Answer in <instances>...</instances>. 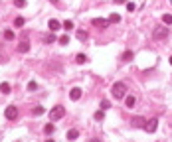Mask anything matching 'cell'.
Listing matches in <instances>:
<instances>
[{
    "label": "cell",
    "instance_id": "cell-8",
    "mask_svg": "<svg viewBox=\"0 0 172 142\" xmlns=\"http://www.w3.org/2000/svg\"><path fill=\"white\" fill-rule=\"evenodd\" d=\"M69 97H71V101H79V97H81V89H79V87H73L71 93H69Z\"/></svg>",
    "mask_w": 172,
    "mask_h": 142
},
{
    "label": "cell",
    "instance_id": "cell-17",
    "mask_svg": "<svg viewBox=\"0 0 172 142\" xmlns=\"http://www.w3.org/2000/svg\"><path fill=\"white\" fill-rule=\"evenodd\" d=\"M53 130H55V126H53L52 123H50V124H46V126H44V132H46V134H53Z\"/></svg>",
    "mask_w": 172,
    "mask_h": 142
},
{
    "label": "cell",
    "instance_id": "cell-26",
    "mask_svg": "<svg viewBox=\"0 0 172 142\" xmlns=\"http://www.w3.org/2000/svg\"><path fill=\"white\" fill-rule=\"evenodd\" d=\"M38 89V83H36V81H30V83H28V91H36Z\"/></svg>",
    "mask_w": 172,
    "mask_h": 142
},
{
    "label": "cell",
    "instance_id": "cell-10",
    "mask_svg": "<svg viewBox=\"0 0 172 142\" xmlns=\"http://www.w3.org/2000/svg\"><path fill=\"white\" fill-rule=\"evenodd\" d=\"M47 28H50L52 32H58V30L61 28V24L58 22V20H50V22H47Z\"/></svg>",
    "mask_w": 172,
    "mask_h": 142
},
{
    "label": "cell",
    "instance_id": "cell-27",
    "mask_svg": "<svg viewBox=\"0 0 172 142\" xmlns=\"http://www.w3.org/2000/svg\"><path fill=\"white\" fill-rule=\"evenodd\" d=\"M60 44L61 45H67V44H69V36H61V38H60Z\"/></svg>",
    "mask_w": 172,
    "mask_h": 142
},
{
    "label": "cell",
    "instance_id": "cell-25",
    "mask_svg": "<svg viewBox=\"0 0 172 142\" xmlns=\"http://www.w3.org/2000/svg\"><path fill=\"white\" fill-rule=\"evenodd\" d=\"M77 39H81V42H83V39H87V32L79 30V32H77Z\"/></svg>",
    "mask_w": 172,
    "mask_h": 142
},
{
    "label": "cell",
    "instance_id": "cell-2",
    "mask_svg": "<svg viewBox=\"0 0 172 142\" xmlns=\"http://www.w3.org/2000/svg\"><path fill=\"white\" fill-rule=\"evenodd\" d=\"M65 116V109L61 107V105H58V107H53L52 110H50V120H60V118H63Z\"/></svg>",
    "mask_w": 172,
    "mask_h": 142
},
{
    "label": "cell",
    "instance_id": "cell-14",
    "mask_svg": "<svg viewBox=\"0 0 172 142\" xmlns=\"http://www.w3.org/2000/svg\"><path fill=\"white\" fill-rule=\"evenodd\" d=\"M135 103H137V99L132 97V95H131V97H127V99H125V105L129 107V109H132V107H135Z\"/></svg>",
    "mask_w": 172,
    "mask_h": 142
},
{
    "label": "cell",
    "instance_id": "cell-3",
    "mask_svg": "<svg viewBox=\"0 0 172 142\" xmlns=\"http://www.w3.org/2000/svg\"><path fill=\"white\" fill-rule=\"evenodd\" d=\"M4 116H6L8 120H16V118H18V109H16L14 105L6 107V110H4Z\"/></svg>",
    "mask_w": 172,
    "mask_h": 142
},
{
    "label": "cell",
    "instance_id": "cell-12",
    "mask_svg": "<svg viewBox=\"0 0 172 142\" xmlns=\"http://www.w3.org/2000/svg\"><path fill=\"white\" fill-rule=\"evenodd\" d=\"M79 136V130H75V128H71L69 132H67V140H75Z\"/></svg>",
    "mask_w": 172,
    "mask_h": 142
},
{
    "label": "cell",
    "instance_id": "cell-30",
    "mask_svg": "<svg viewBox=\"0 0 172 142\" xmlns=\"http://www.w3.org/2000/svg\"><path fill=\"white\" fill-rule=\"evenodd\" d=\"M127 10L132 12V10H135V4H132V2H127Z\"/></svg>",
    "mask_w": 172,
    "mask_h": 142
},
{
    "label": "cell",
    "instance_id": "cell-13",
    "mask_svg": "<svg viewBox=\"0 0 172 142\" xmlns=\"http://www.w3.org/2000/svg\"><path fill=\"white\" fill-rule=\"evenodd\" d=\"M10 91H12V87H10L8 83H0V93H4V95H8Z\"/></svg>",
    "mask_w": 172,
    "mask_h": 142
},
{
    "label": "cell",
    "instance_id": "cell-6",
    "mask_svg": "<svg viewBox=\"0 0 172 142\" xmlns=\"http://www.w3.org/2000/svg\"><path fill=\"white\" fill-rule=\"evenodd\" d=\"M146 120L142 118V116H135V118H131V126H140V128H145Z\"/></svg>",
    "mask_w": 172,
    "mask_h": 142
},
{
    "label": "cell",
    "instance_id": "cell-34",
    "mask_svg": "<svg viewBox=\"0 0 172 142\" xmlns=\"http://www.w3.org/2000/svg\"><path fill=\"white\" fill-rule=\"evenodd\" d=\"M50 2H53V4H55V2H58V0H50Z\"/></svg>",
    "mask_w": 172,
    "mask_h": 142
},
{
    "label": "cell",
    "instance_id": "cell-31",
    "mask_svg": "<svg viewBox=\"0 0 172 142\" xmlns=\"http://www.w3.org/2000/svg\"><path fill=\"white\" fill-rule=\"evenodd\" d=\"M115 2H117V4H125L127 0H115Z\"/></svg>",
    "mask_w": 172,
    "mask_h": 142
},
{
    "label": "cell",
    "instance_id": "cell-15",
    "mask_svg": "<svg viewBox=\"0 0 172 142\" xmlns=\"http://www.w3.org/2000/svg\"><path fill=\"white\" fill-rule=\"evenodd\" d=\"M75 61H77V63H87V55L85 53H77V55H75Z\"/></svg>",
    "mask_w": 172,
    "mask_h": 142
},
{
    "label": "cell",
    "instance_id": "cell-32",
    "mask_svg": "<svg viewBox=\"0 0 172 142\" xmlns=\"http://www.w3.org/2000/svg\"><path fill=\"white\" fill-rule=\"evenodd\" d=\"M89 142H103V140H97V138H91V140Z\"/></svg>",
    "mask_w": 172,
    "mask_h": 142
},
{
    "label": "cell",
    "instance_id": "cell-20",
    "mask_svg": "<svg viewBox=\"0 0 172 142\" xmlns=\"http://www.w3.org/2000/svg\"><path fill=\"white\" fill-rule=\"evenodd\" d=\"M4 38H6L8 42H12V39H14V32H12V30H4Z\"/></svg>",
    "mask_w": 172,
    "mask_h": 142
},
{
    "label": "cell",
    "instance_id": "cell-4",
    "mask_svg": "<svg viewBox=\"0 0 172 142\" xmlns=\"http://www.w3.org/2000/svg\"><path fill=\"white\" fill-rule=\"evenodd\" d=\"M166 36H168V28H162V26L154 28V39H164Z\"/></svg>",
    "mask_w": 172,
    "mask_h": 142
},
{
    "label": "cell",
    "instance_id": "cell-7",
    "mask_svg": "<svg viewBox=\"0 0 172 142\" xmlns=\"http://www.w3.org/2000/svg\"><path fill=\"white\" fill-rule=\"evenodd\" d=\"M91 24H93V26H97V28H107V26H109V20H103V18H93V20H91Z\"/></svg>",
    "mask_w": 172,
    "mask_h": 142
},
{
    "label": "cell",
    "instance_id": "cell-35",
    "mask_svg": "<svg viewBox=\"0 0 172 142\" xmlns=\"http://www.w3.org/2000/svg\"><path fill=\"white\" fill-rule=\"evenodd\" d=\"M170 65H172V55H170Z\"/></svg>",
    "mask_w": 172,
    "mask_h": 142
},
{
    "label": "cell",
    "instance_id": "cell-24",
    "mask_svg": "<svg viewBox=\"0 0 172 142\" xmlns=\"http://www.w3.org/2000/svg\"><path fill=\"white\" fill-rule=\"evenodd\" d=\"M103 118H105V113L103 110H97L95 113V120H103Z\"/></svg>",
    "mask_w": 172,
    "mask_h": 142
},
{
    "label": "cell",
    "instance_id": "cell-1",
    "mask_svg": "<svg viewBox=\"0 0 172 142\" xmlns=\"http://www.w3.org/2000/svg\"><path fill=\"white\" fill-rule=\"evenodd\" d=\"M111 93L115 95V99H123V97L127 95V85L121 83V81H119V83H115V85L111 87Z\"/></svg>",
    "mask_w": 172,
    "mask_h": 142
},
{
    "label": "cell",
    "instance_id": "cell-18",
    "mask_svg": "<svg viewBox=\"0 0 172 142\" xmlns=\"http://www.w3.org/2000/svg\"><path fill=\"white\" fill-rule=\"evenodd\" d=\"M109 22H113V24H119V22H121V16H119V14H111V16H109Z\"/></svg>",
    "mask_w": 172,
    "mask_h": 142
},
{
    "label": "cell",
    "instance_id": "cell-29",
    "mask_svg": "<svg viewBox=\"0 0 172 142\" xmlns=\"http://www.w3.org/2000/svg\"><path fill=\"white\" fill-rule=\"evenodd\" d=\"M109 107H111V103H109L107 99H103V101H101V109H109Z\"/></svg>",
    "mask_w": 172,
    "mask_h": 142
},
{
    "label": "cell",
    "instance_id": "cell-5",
    "mask_svg": "<svg viewBox=\"0 0 172 142\" xmlns=\"http://www.w3.org/2000/svg\"><path fill=\"white\" fill-rule=\"evenodd\" d=\"M156 126H158V118H150V120L145 124V130L146 132H156Z\"/></svg>",
    "mask_w": 172,
    "mask_h": 142
},
{
    "label": "cell",
    "instance_id": "cell-11",
    "mask_svg": "<svg viewBox=\"0 0 172 142\" xmlns=\"http://www.w3.org/2000/svg\"><path fill=\"white\" fill-rule=\"evenodd\" d=\"M44 113H46V109H44V107H34V109H32V115L34 116H42Z\"/></svg>",
    "mask_w": 172,
    "mask_h": 142
},
{
    "label": "cell",
    "instance_id": "cell-21",
    "mask_svg": "<svg viewBox=\"0 0 172 142\" xmlns=\"http://www.w3.org/2000/svg\"><path fill=\"white\" fill-rule=\"evenodd\" d=\"M121 59H123V61H131V59H132V52H125Z\"/></svg>",
    "mask_w": 172,
    "mask_h": 142
},
{
    "label": "cell",
    "instance_id": "cell-23",
    "mask_svg": "<svg viewBox=\"0 0 172 142\" xmlns=\"http://www.w3.org/2000/svg\"><path fill=\"white\" fill-rule=\"evenodd\" d=\"M61 26L65 28V30H73V22H71V20H65V22H63Z\"/></svg>",
    "mask_w": 172,
    "mask_h": 142
},
{
    "label": "cell",
    "instance_id": "cell-16",
    "mask_svg": "<svg viewBox=\"0 0 172 142\" xmlns=\"http://www.w3.org/2000/svg\"><path fill=\"white\" fill-rule=\"evenodd\" d=\"M44 42H46V44H53V42H55V34H47L46 38H44Z\"/></svg>",
    "mask_w": 172,
    "mask_h": 142
},
{
    "label": "cell",
    "instance_id": "cell-9",
    "mask_svg": "<svg viewBox=\"0 0 172 142\" xmlns=\"http://www.w3.org/2000/svg\"><path fill=\"white\" fill-rule=\"evenodd\" d=\"M18 52H20V53H28V52H30V44H28L26 39L18 44Z\"/></svg>",
    "mask_w": 172,
    "mask_h": 142
},
{
    "label": "cell",
    "instance_id": "cell-28",
    "mask_svg": "<svg viewBox=\"0 0 172 142\" xmlns=\"http://www.w3.org/2000/svg\"><path fill=\"white\" fill-rule=\"evenodd\" d=\"M14 4H16L18 8H24L26 6V0H14Z\"/></svg>",
    "mask_w": 172,
    "mask_h": 142
},
{
    "label": "cell",
    "instance_id": "cell-19",
    "mask_svg": "<svg viewBox=\"0 0 172 142\" xmlns=\"http://www.w3.org/2000/svg\"><path fill=\"white\" fill-rule=\"evenodd\" d=\"M162 22H164L166 26H170L172 24V14H164V16H162Z\"/></svg>",
    "mask_w": 172,
    "mask_h": 142
},
{
    "label": "cell",
    "instance_id": "cell-22",
    "mask_svg": "<svg viewBox=\"0 0 172 142\" xmlns=\"http://www.w3.org/2000/svg\"><path fill=\"white\" fill-rule=\"evenodd\" d=\"M24 22H26L24 18H16V20H14V26H16V28H22V26H24Z\"/></svg>",
    "mask_w": 172,
    "mask_h": 142
},
{
    "label": "cell",
    "instance_id": "cell-33",
    "mask_svg": "<svg viewBox=\"0 0 172 142\" xmlns=\"http://www.w3.org/2000/svg\"><path fill=\"white\" fill-rule=\"evenodd\" d=\"M46 142H55V140H53V138H47V140Z\"/></svg>",
    "mask_w": 172,
    "mask_h": 142
}]
</instances>
